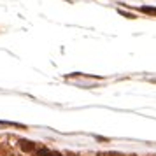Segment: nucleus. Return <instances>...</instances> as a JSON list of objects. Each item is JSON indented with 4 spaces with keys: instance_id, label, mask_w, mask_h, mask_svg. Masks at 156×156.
<instances>
[{
    "instance_id": "obj_1",
    "label": "nucleus",
    "mask_w": 156,
    "mask_h": 156,
    "mask_svg": "<svg viewBox=\"0 0 156 156\" xmlns=\"http://www.w3.org/2000/svg\"><path fill=\"white\" fill-rule=\"evenodd\" d=\"M37 156H60V154H58V153H53V151H49V149H46V147H42V149L37 151Z\"/></svg>"
},
{
    "instance_id": "obj_2",
    "label": "nucleus",
    "mask_w": 156,
    "mask_h": 156,
    "mask_svg": "<svg viewBox=\"0 0 156 156\" xmlns=\"http://www.w3.org/2000/svg\"><path fill=\"white\" fill-rule=\"evenodd\" d=\"M20 144H21V147L25 149V151H32V149H34V144L28 142V140H21Z\"/></svg>"
},
{
    "instance_id": "obj_3",
    "label": "nucleus",
    "mask_w": 156,
    "mask_h": 156,
    "mask_svg": "<svg viewBox=\"0 0 156 156\" xmlns=\"http://www.w3.org/2000/svg\"><path fill=\"white\" fill-rule=\"evenodd\" d=\"M144 12H151V14H156V9H149V7H144L142 9Z\"/></svg>"
}]
</instances>
